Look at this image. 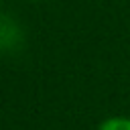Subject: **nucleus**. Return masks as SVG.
Wrapping results in <instances>:
<instances>
[{
    "label": "nucleus",
    "instance_id": "nucleus-1",
    "mask_svg": "<svg viewBox=\"0 0 130 130\" xmlns=\"http://www.w3.org/2000/svg\"><path fill=\"white\" fill-rule=\"evenodd\" d=\"M95 130H130V116H110L104 118Z\"/></svg>",
    "mask_w": 130,
    "mask_h": 130
},
{
    "label": "nucleus",
    "instance_id": "nucleus-2",
    "mask_svg": "<svg viewBox=\"0 0 130 130\" xmlns=\"http://www.w3.org/2000/svg\"><path fill=\"white\" fill-rule=\"evenodd\" d=\"M0 10H2V0H0Z\"/></svg>",
    "mask_w": 130,
    "mask_h": 130
}]
</instances>
